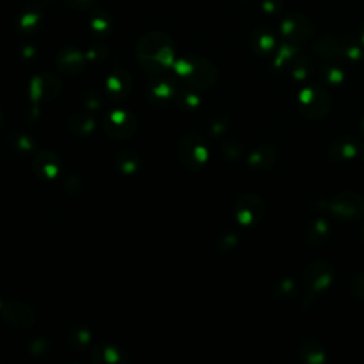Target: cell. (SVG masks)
I'll return each mask as SVG.
<instances>
[{"label": "cell", "instance_id": "cell-1", "mask_svg": "<svg viewBox=\"0 0 364 364\" xmlns=\"http://www.w3.org/2000/svg\"><path fill=\"white\" fill-rule=\"evenodd\" d=\"M137 52L141 66L147 71L159 73L175 65L171 38L161 32H151L141 37Z\"/></svg>", "mask_w": 364, "mask_h": 364}, {"label": "cell", "instance_id": "cell-2", "mask_svg": "<svg viewBox=\"0 0 364 364\" xmlns=\"http://www.w3.org/2000/svg\"><path fill=\"white\" fill-rule=\"evenodd\" d=\"M177 154L179 158V163L185 168L192 171L199 170L207 163V159L209 157L204 139H202L201 135L194 133L187 134L179 139Z\"/></svg>", "mask_w": 364, "mask_h": 364}, {"label": "cell", "instance_id": "cell-3", "mask_svg": "<svg viewBox=\"0 0 364 364\" xmlns=\"http://www.w3.org/2000/svg\"><path fill=\"white\" fill-rule=\"evenodd\" d=\"M300 113L312 120L326 117L332 109L330 94L319 86H312L303 90L299 95Z\"/></svg>", "mask_w": 364, "mask_h": 364}, {"label": "cell", "instance_id": "cell-4", "mask_svg": "<svg viewBox=\"0 0 364 364\" xmlns=\"http://www.w3.org/2000/svg\"><path fill=\"white\" fill-rule=\"evenodd\" d=\"M329 209L341 220H357L364 215V199L356 192H341L330 201Z\"/></svg>", "mask_w": 364, "mask_h": 364}, {"label": "cell", "instance_id": "cell-5", "mask_svg": "<svg viewBox=\"0 0 364 364\" xmlns=\"http://www.w3.org/2000/svg\"><path fill=\"white\" fill-rule=\"evenodd\" d=\"M265 202L256 194H245L242 195L236 205H235V215L240 225L244 227H253L264 219L265 216Z\"/></svg>", "mask_w": 364, "mask_h": 364}, {"label": "cell", "instance_id": "cell-6", "mask_svg": "<svg viewBox=\"0 0 364 364\" xmlns=\"http://www.w3.org/2000/svg\"><path fill=\"white\" fill-rule=\"evenodd\" d=\"M280 30L282 34L288 38V42L293 45L305 43L315 34V26L312 23V20L299 13L288 14L286 17H283L280 23Z\"/></svg>", "mask_w": 364, "mask_h": 364}, {"label": "cell", "instance_id": "cell-7", "mask_svg": "<svg viewBox=\"0 0 364 364\" xmlns=\"http://www.w3.org/2000/svg\"><path fill=\"white\" fill-rule=\"evenodd\" d=\"M191 71L184 77L185 84L194 90H207L212 87L218 80L215 66L207 58L191 57Z\"/></svg>", "mask_w": 364, "mask_h": 364}, {"label": "cell", "instance_id": "cell-8", "mask_svg": "<svg viewBox=\"0 0 364 364\" xmlns=\"http://www.w3.org/2000/svg\"><path fill=\"white\" fill-rule=\"evenodd\" d=\"M3 320L12 329L25 332L34 326L36 313L27 303L12 300L3 308Z\"/></svg>", "mask_w": 364, "mask_h": 364}, {"label": "cell", "instance_id": "cell-9", "mask_svg": "<svg viewBox=\"0 0 364 364\" xmlns=\"http://www.w3.org/2000/svg\"><path fill=\"white\" fill-rule=\"evenodd\" d=\"M334 279V266L326 260H316L303 271V280L306 285L315 291L321 292L328 289Z\"/></svg>", "mask_w": 364, "mask_h": 364}, {"label": "cell", "instance_id": "cell-10", "mask_svg": "<svg viewBox=\"0 0 364 364\" xmlns=\"http://www.w3.org/2000/svg\"><path fill=\"white\" fill-rule=\"evenodd\" d=\"M32 168L42 179H53L62 170V161L53 151L43 150L34 157Z\"/></svg>", "mask_w": 364, "mask_h": 364}, {"label": "cell", "instance_id": "cell-11", "mask_svg": "<svg viewBox=\"0 0 364 364\" xmlns=\"http://www.w3.org/2000/svg\"><path fill=\"white\" fill-rule=\"evenodd\" d=\"M86 54L77 49L66 47L60 50L56 57V65L60 71H63L66 76H76L84 69L86 65Z\"/></svg>", "mask_w": 364, "mask_h": 364}, {"label": "cell", "instance_id": "cell-12", "mask_svg": "<svg viewBox=\"0 0 364 364\" xmlns=\"http://www.w3.org/2000/svg\"><path fill=\"white\" fill-rule=\"evenodd\" d=\"M60 86H62V83H60L58 78L54 76H37L30 83V97L33 101H38L42 98L50 100L58 94Z\"/></svg>", "mask_w": 364, "mask_h": 364}, {"label": "cell", "instance_id": "cell-13", "mask_svg": "<svg viewBox=\"0 0 364 364\" xmlns=\"http://www.w3.org/2000/svg\"><path fill=\"white\" fill-rule=\"evenodd\" d=\"M346 40H348L346 37H334V36L321 37L313 46V52L320 58H333L343 56L345 54Z\"/></svg>", "mask_w": 364, "mask_h": 364}, {"label": "cell", "instance_id": "cell-14", "mask_svg": "<svg viewBox=\"0 0 364 364\" xmlns=\"http://www.w3.org/2000/svg\"><path fill=\"white\" fill-rule=\"evenodd\" d=\"M251 46L258 56L266 57L275 52L276 38L269 29H256L251 38Z\"/></svg>", "mask_w": 364, "mask_h": 364}, {"label": "cell", "instance_id": "cell-15", "mask_svg": "<svg viewBox=\"0 0 364 364\" xmlns=\"http://www.w3.org/2000/svg\"><path fill=\"white\" fill-rule=\"evenodd\" d=\"M277 150L272 146H262L249 155V166L258 171L272 168L277 161Z\"/></svg>", "mask_w": 364, "mask_h": 364}, {"label": "cell", "instance_id": "cell-16", "mask_svg": "<svg viewBox=\"0 0 364 364\" xmlns=\"http://www.w3.org/2000/svg\"><path fill=\"white\" fill-rule=\"evenodd\" d=\"M299 356L308 364H323L326 361V352L315 339H305L299 345Z\"/></svg>", "mask_w": 364, "mask_h": 364}, {"label": "cell", "instance_id": "cell-17", "mask_svg": "<svg viewBox=\"0 0 364 364\" xmlns=\"http://www.w3.org/2000/svg\"><path fill=\"white\" fill-rule=\"evenodd\" d=\"M329 155L336 161H350L356 158L357 147L348 137H340L330 144Z\"/></svg>", "mask_w": 364, "mask_h": 364}, {"label": "cell", "instance_id": "cell-18", "mask_svg": "<svg viewBox=\"0 0 364 364\" xmlns=\"http://www.w3.org/2000/svg\"><path fill=\"white\" fill-rule=\"evenodd\" d=\"M104 128L107 131L109 135L114 137V138H128L133 137L138 128V123H137V118L131 114L127 115V118L124 121H121V123H111L110 120L106 121Z\"/></svg>", "mask_w": 364, "mask_h": 364}, {"label": "cell", "instance_id": "cell-19", "mask_svg": "<svg viewBox=\"0 0 364 364\" xmlns=\"http://www.w3.org/2000/svg\"><path fill=\"white\" fill-rule=\"evenodd\" d=\"M330 235L329 224L325 219H316L306 229V242L312 247L323 245Z\"/></svg>", "mask_w": 364, "mask_h": 364}, {"label": "cell", "instance_id": "cell-20", "mask_svg": "<svg viewBox=\"0 0 364 364\" xmlns=\"http://www.w3.org/2000/svg\"><path fill=\"white\" fill-rule=\"evenodd\" d=\"M107 89L115 97H126L131 89V77L127 71H115L111 77L107 78Z\"/></svg>", "mask_w": 364, "mask_h": 364}, {"label": "cell", "instance_id": "cell-21", "mask_svg": "<svg viewBox=\"0 0 364 364\" xmlns=\"http://www.w3.org/2000/svg\"><path fill=\"white\" fill-rule=\"evenodd\" d=\"M69 128L76 134H89L95 128V118L89 114L73 115L69 121Z\"/></svg>", "mask_w": 364, "mask_h": 364}, {"label": "cell", "instance_id": "cell-22", "mask_svg": "<svg viewBox=\"0 0 364 364\" xmlns=\"http://www.w3.org/2000/svg\"><path fill=\"white\" fill-rule=\"evenodd\" d=\"M93 361H104V363H118L121 361V353L117 348L113 345H107V343H101L98 345L93 354H91Z\"/></svg>", "mask_w": 364, "mask_h": 364}, {"label": "cell", "instance_id": "cell-23", "mask_svg": "<svg viewBox=\"0 0 364 364\" xmlns=\"http://www.w3.org/2000/svg\"><path fill=\"white\" fill-rule=\"evenodd\" d=\"M139 158L131 151H123L117 157V166L121 172L134 174L139 168Z\"/></svg>", "mask_w": 364, "mask_h": 364}, {"label": "cell", "instance_id": "cell-24", "mask_svg": "<svg viewBox=\"0 0 364 364\" xmlns=\"http://www.w3.org/2000/svg\"><path fill=\"white\" fill-rule=\"evenodd\" d=\"M91 340V334L87 329H73L71 330V337L70 341L74 343V348H80L83 349L89 345V341Z\"/></svg>", "mask_w": 364, "mask_h": 364}, {"label": "cell", "instance_id": "cell-25", "mask_svg": "<svg viewBox=\"0 0 364 364\" xmlns=\"http://www.w3.org/2000/svg\"><path fill=\"white\" fill-rule=\"evenodd\" d=\"M323 77H325L326 82L332 83V84H337V83H341L343 78H345V73H343V70L337 66H326L323 67Z\"/></svg>", "mask_w": 364, "mask_h": 364}, {"label": "cell", "instance_id": "cell-26", "mask_svg": "<svg viewBox=\"0 0 364 364\" xmlns=\"http://www.w3.org/2000/svg\"><path fill=\"white\" fill-rule=\"evenodd\" d=\"M292 76L297 80H303L308 74H309V63L306 60L299 58L296 57L293 62H292Z\"/></svg>", "mask_w": 364, "mask_h": 364}, {"label": "cell", "instance_id": "cell-27", "mask_svg": "<svg viewBox=\"0 0 364 364\" xmlns=\"http://www.w3.org/2000/svg\"><path fill=\"white\" fill-rule=\"evenodd\" d=\"M350 289H352V293H353L354 297L364 300V272L356 273L352 277Z\"/></svg>", "mask_w": 364, "mask_h": 364}, {"label": "cell", "instance_id": "cell-28", "mask_svg": "<svg viewBox=\"0 0 364 364\" xmlns=\"http://www.w3.org/2000/svg\"><path fill=\"white\" fill-rule=\"evenodd\" d=\"M276 289H277L279 296H285V297L292 296L297 291L295 286V283L291 279H285V280H282L280 283H277Z\"/></svg>", "mask_w": 364, "mask_h": 364}, {"label": "cell", "instance_id": "cell-29", "mask_svg": "<svg viewBox=\"0 0 364 364\" xmlns=\"http://www.w3.org/2000/svg\"><path fill=\"white\" fill-rule=\"evenodd\" d=\"M152 93L157 95V97H170L175 93V89L171 83L168 82H163V83H158L157 86L152 87Z\"/></svg>", "mask_w": 364, "mask_h": 364}, {"label": "cell", "instance_id": "cell-30", "mask_svg": "<svg viewBox=\"0 0 364 364\" xmlns=\"http://www.w3.org/2000/svg\"><path fill=\"white\" fill-rule=\"evenodd\" d=\"M40 20V16L38 14H34V13H27L25 16H22V19L19 20V25L22 29H26V30H30L32 27L37 26Z\"/></svg>", "mask_w": 364, "mask_h": 364}, {"label": "cell", "instance_id": "cell-31", "mask_svg": "<svg viewBox=\"0 0 364 364\" xmlns=\"http://www.w3.org/2000/svg\"><path fill=\"white\" fill-rule=\"evenodd\" d=\"M264 10L271 14H276L282 10V2L280 0H264V5H262Z\"/></svg>", "mask_w": 364, "mask_h": 364}, {"label": "cell", "instance_id": "cell-32", "mask_svg": "<svg viewBox=\"0 0 364 364\" xmlns=\"http://www.w3.org/2000/svg\"><path fill=\"white\" fill-rule=\"evenodd\" d=\"M109 19L106 17V16H103V17H95L94 20H93V29L95 30V32H104V30H107L109 29Z\"/></svg>", "mask_w": 364, "mask_h": 364}, {"label": "cell", "instance_id": "cell-33", "mask_svg": "<svg viewBox=\"0 0 364 364\" xmlns=\"http://www.w3.org/2000/svg\"><path fill=\"white\" fill-rule=\"evenodd\" d=\"M65 2L74 9H87L95 2V0H65Z\"/></svg>", "mask_w": 364, "mask_h": 364}, {"label": "cell", "instance_id": "cell-34", "mask_svg": "<svg viewBox=\"0 0 364 364\" xmlns=\"http://www.w3.org/2000/svg\"><path fill=\"white\" fill-rule=\"evenodd\" d=\"M16 146L17 148L20 150H25V151H29L32 147H33V143H32V139L26 135H20L16 138Z\"/></svg>", "mask_w": 364, "mask_h": 364}, {"label": "cell", "instance_id": "cell-35", "mask_svg": "<svg viewBox=\"0 0 364 364\" xmlns=\"http://www.w3.org/2000/svg\"><path fill=\"white\" fill-rule=\"evenodd\" d=\"M199 97L196 95V94H194V93H187V94H184V97H182V101H181V103H185V106L187 107H195V106H198L199 104Z\"/></svg>", "mask_w": 364, "mask_h": 364}, {"label": "cell", "instance_id": "cell-36", "mask_svg": "<svg viewBox=\"0 0 364 364\" xmlns=\"http://www.w3.org/2000/svg\"><path fill=\"white\" fill-rule=\"evenodd\" d=\"M3 123H5V117H3L2 111H0V130H2V127H3Z\"/></svg>", "mask_w": 364, "mask_h": 364}, {"label": "cell", "instance_id": "cell-37", "mask_svg": "<svg viewBox=\"0 0 364 364\" xmlns=\"http://www.w3.org/2000/svg\"><path fill=\"white\" fill-rule=\"evenodd\" d=\"M361 42H363V45H364V23H363V26H361Z\"/></svg>", "mask_w": 364, "mask_h": 364}, {"label": "cell", "instance_id": "cell-38", "mask_svg": "<svg viewBox=\"0 0 364 364\" xmlns=\"http://www.w3.org/2000/svg\"><path fill=\"white\" fill-rule=\"evenodd\" d=\"M361 131L364 134V115H363V120H361Z\"/></svg>", "mask_w": 364, "mask_h": 364}]
</instances>
